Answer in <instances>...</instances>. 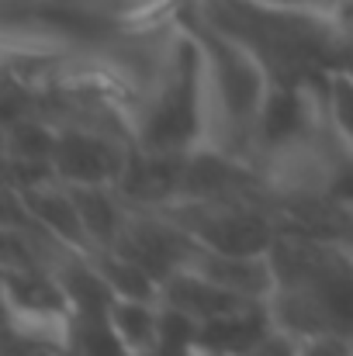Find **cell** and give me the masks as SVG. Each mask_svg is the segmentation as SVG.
<instances>
[{
	"mask_svg": "<svg viewBox=\"0 0 353 356\" xmlns=\"http://www.w3.org/2000/svg\"><path fill=\"white\" fill-rule=\"evenodd\" d=\"M135 142L121 138L115 131L63 121L59 124V145H56V177L70 187L77 184H118L128 163Z\"/></svg>",
	"mask_w": 353,
	"mask_h": 356,
	"instance_id": "cell-3",
	"label": "cell"
},
{
	"mask_svg": "<svg viewBox=\"0 0 353 356\" xmlns=\"http://www.w3.org/2000/svg\"><path fill=\"white\" fill-rule=\"evenodd\" d=\"M270 329H274V318H270L267 301H249V305L235 308L229 315H219L212 322H201L198 350L222 353V356H242V353H249Z\"/></svg>",
	"mask_w": 353,
	"mask_h": 356,
	"instance_id": "cell-6",
	"label": "cell"
},
{
	"mask_svg": "<svg viewBox=\"0 0 353 356\" xmlns=\"http://www.w3.org/2000/svg\"><path fill=\"white\" fill-rule=\"evenodd\" d=\"M115 249L125 252V256H132L135 263H142L163 284L170 273L191 266L201 245L187 236L177 222H170L163 211H156V208H132V215H128V222H125V229L118 236Z\"/></svg>",
	"mask_w": 353,
	"mask_h": 356,
	"instance_id": "cell-4",
	"label": "cell"
},
{
	"mask_svg": "<svg viewBox=\"0 0 353 356\" xmlns=\"http://www.w3.org/2000/svg\"><path fill=\"white\" fill-rule=\"evenodd\" d=\"M159 301H166V305H173V308H180V312H187V315H194L198 322H212V318H219V315H229L235 308L249 305V298H239L233 291H226L222 284L208 280L205 273H198V270H191V266H184V270H177V273H170V277L163 280Z\"/></svg>",
	"mask_w": 353,
	"mask_h": 356,
	"instance_id": "cell-8",
	"label": "cell"
},
{
	"mask_svg": "<svg viewBox=\"0 0 353 356\" xmlns=\"http://www.w3.org/2000/svg\"><path fill=\"white\" fill-rule=\"evenodd\" d=\"M301 356H353V336L322 332V336L301 339Z\"/></svg>",
	"mask_w": 353,
	"mask_h": 356,
	"instance_id": "cell-16",
	"label": "cell"
},
{
	"mask_svg": "<svg viewBox=\"0 0 353 356\" xmlns=\"http://www.w3.org/2000/svg\"><path fill=\"white\" fill-rule=\"evenodd\" d=\"M201 336V322L166 301H159V346L156 353L163 356H194Z\"/></svg>",
	"mask_w": 353,
	"mask_h": 356,
	"instance_id": "cell-13",
	"label": "cell"
},
{
	"mask_svg": "<svg viewBox=\"0 0 353 356\" xmlns=\"http://www.w3.org/2000/svg\"><path fill=\"white\" fill-rule=\"evenodd\" d=\"M242 356H301V339H295V336H288V332H281L274 325L249 353H242Z\"/></svg>",
	"mask_w": 353,
	"mask_h": 356,
	"instance_id": "cell-17",
	"label": "cell"
},
{
	"mask_svg": "<svg viewBox=\"0 0 353 356\" xmlns=\"http://www.w3.org/2000/svg\"><path fill=\"white\" fill-rule=\"evenodd\" d=\"M347 249H350V256H353V229H350V236H347V242H343Z\"/></svg>",
	"mask_w": 353,
	"mask_h": 356,
	"instance_id": "cell-19",
	"label": "cell"
},
{
	"mask_svg": "<svg viewBox=\"0 0 353 356\" xmlns=\"http://www.w3.org/2000/svg\"><path fill=\"white\" fill-rule=\"evenodd\" d=\"M70 191H73L77 211H80L87 238H91V252L94 249H115L118 236H121V229L132 215V208L118 194V187L115 184H77Z\"/></svg>",
	"mask_w": 353,
	"mask_h": 356,
	"instance_id": "cell-9",
	"label": "cell"
},
{
	"mask_svg": "<svg viewBox=\"0 0 353 356\" xmlns=\"http://www.w3.org/2000/svg\"><path fill=\"white\" fill-rule=\"evenodd\" d=\"M70 356H132L121 339L115 336L108 315L97 318H77L73 339H70Z\"/></svg>",
	"mask_w": 353,
	"mask_h": 356,
	"instance_id": "cell-14",
	"label": "cell"
},
{
	"mask_svg": "<svg viewBox=\"0 0 353 356\" xmlns=\"http://www.w3.org/2000/svg\"><path fill=\"white\" fill-rule=\"evenodd\" d=\"M191 270L205 273L208 280L222 284L226 291H233L239 298L249 301H270V294L277 291V270L270 252H212V249H198Z\"/></svg>",
	"mask_w": 353,
	"mask_h": 356,
	"instance_id": "cell-5",
	"label": "cell"
},
{
	"mask_svg": "<svg viewBox=\"0 0 353 356\" xmlns=\"http://www.w3.org/2000/svg\"><path fill=\"white\" fill-rule=\"evenodd\" d=\"M194 356H222V353H208V350H194Z\"/></svg>",
	"mask_w": 353,
	"mask_h": 356,
	"instance_id": "cell-20",
	"label": "cell"
},
{
	"mask_svg": "<svg viewBox=\"0 0 353 356\" xmlns=\"http://www.w3.org/2000/svg\"><path fill=\"white\" fill-rule=\"evenodd\" d=\"M180 17L194 31L201 56H205L208 101H212V145L253 163L256 128H260L263 104L270 97L274 76L253 49H246L233 35L198 17L187 0L180 7Z\"/></svg>",
	"mask_w": 353,
	"mask_h": 356,
	"instance_id": "cell-1",
	"label": "cell"
},
{
	"mask_svg": "<svg viewBox=\"0 0 353 356\" xmlns=\"http://www.w3.org/2000/svg\"><path fill=\"white\" fill-rule=\"evenodd\" d=\"M149 356H163V353H149Z\"/></svg>",
	"mask_w": 353,
	"mask_h": 356,
	"instance_id": "cell-21",
	"label": "cell"
},
{
	"mask_svg": "<svg viewBox=\"0 0 353 356\" xmlns=\"http://www.w3.org/2000/svg\"><path fill=\"white\" fill-rule=\"evenodd\" d=\"M59 145V124L42 111L3 121V159H28V163H52Z\"/></svg>",
	"mask_w": 353,
	"mask_h": 356,
	"instance_id": "cell-11",
	"label": "cell"
},
{
	"mask_svg": "<svg viewBox=\"0 0 353 356\" xmlns=\"http://www.w3.org/2000/svg\"><path fill=\"white\" fill-rule=\"evenodd\" d=\"M326 118L333 131L347 142L353 152V76L347 70H329L326 80Z\"/></svg>",
	"mask_w": 353,
	"mask_h": 356,
	"instance_id": "cell-15",
	"label": "cell"
},
{
	"mask_svg": "<svg viewBox=\"0 0 353 356\" xmlns=\"http://www.w3.org/2000/svg\"><path fill=\"white\" fill-rule=\"evenodd\" d=\"M91 263L97 266V273L108 280V287L115 291L118 298H142V301H159L163 284L132 256L118 252V249H94L87 252Z\"/></svg>",
	"mask_w": 353,
	"mask_h": 356,
	"instance_id": "cell-12",
	"label": "cell"
},
{
	"mask_svg": "<svg viewBox=\"0 0 353 356\" xmlns=\"http://www.w3.org/2000/svg\"><path fill=\"white\" fill-rule=\"evenodd\" d=\"M108 322L132 356H149L159 346V301L142 298H111Z\"/></svg>",
	"mask_w": 353,
	"mask_h": 356,
	"instance_id": "cell-10",
	"label": "cell"
},
{
	"mask_svg": "<svg viewBox=\"0 0 353 356\" xmlns=\"http://www.w3.org/2000/svg\"><path fill=\"white\" fill-rule=\"evenodd\" d=\"M156 211H163L201 249L212 252H270L281 236L270 187L222 197H180Z\"/></svg>",
	"mask_w": 353,
	"mask_h": 356,
	"instance_id": "cell-2",
	"label": "cell"
},
{
	"mask_svg": "<svg viewBox=\"0 0 353 356\" xmlns=\"http://www.w3.org/2000/svg\"><path fill=\"white\" fill-rule=\"evenodd\" d=\"M253 3L281 7V10H329V14H336L340 7V0H253Z\"/></svg>",
	"mask_w": 353,
	"mask_h": 356,
	"instance_id": "cell-18",
	"label": "cell"
},
{
	"mask_svg": "<svg viewBox=\"0 0 353 356\" xmlns=\"http://www.w3.org/2000/svg\"><path fill=\"white\" fill-rule=\"evenodd\" d=\"M10 191V187H7ZM17 194V191H14ZM24 211L42 225L49 229L56 238H63L66 245L80 249V252H91V238H87V229H84V218L77 211V201H73V191L63 184V180H52V184H42L35 191H24L17 194Z\"/></svg>",
	"mask_w": 353,
	"mask_h": 356,
	"instance_id": "cell-7",
	"label": "cell"
}]
</instances>
